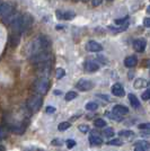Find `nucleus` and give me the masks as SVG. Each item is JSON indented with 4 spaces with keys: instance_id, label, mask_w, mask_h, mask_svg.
<instances>
[{
    "instance_id": "1",
    "label": "nucleus",
    "mask_w": 150,
    "mask_h": 151,
    "mask_svg": "<svg viewBox=\"0 0 150 151\" xmlns=\"http://www.w3.org/2000/svg\"><path fill=\"white\" fill-rule=\"evenodd\" d=\"M50 46V41L45 36H38V38H34L31 42V44L28 45V53L31 58L35 54H38L40 52L46 51L48 47Z\"/></svg>"
},
{
    "instance_id": "2",
    "label": "nucleus",
    "mask_w": 150,
    "mask_h": 151,
    "mask_svg": "<svg viewBox=\"0 0 150 151\" xmlns=\"http://www.w3.org/2000/svg\"><path fill=\"white\" fill-rule=\"evenodd\" d=\"M42 103H43V99H42V97L40 96V95H34V96H32L31 98L27 101V107H28V109L33 112V113H35V112H38L40 111V108L42 106Z\"/></svg>"
},
{
    "instance_id": "3",
    "label": "nucleus",
    "mask_w": 150,
    "mask_h": 151,
    "mask_svg": "<svg viewBox=\"0 0 150 151\" xmlns=\"http://www.w3.org/2000/svg\"><path fill=\"white\" fill-rule=\"evenodd\" d=\"M49 86H50V82H49V79L45 78V77H42L36 80L35 85H34V88H35V91L40 95H44L46 94V91L49 90Z\"/></svg>"
},
{
    "instance_id": "4",
    "label": "nucleus",
    "mask_w": 150,
    "mask_h": 151,
    "mask_svg": "<svg viewBox=\"0 0 150 151\" xmlns=\"http://www.w3.org/2000/svg\"><path fill=\"white\" fill-rule=\"evenodd\" d=\"M15 13V10H14V8L9 4H7V2H2L1 5H0V14H1V16H2V20L4 19L8 18L10 15H13Z\"/></svg>"
},
{
    "instance_id": "5",
    "label": "nucleus",
    "mask_w": 150,
    "mask_h": 151,
    "mask_svg": "<svg viewBox=\"0 0 150 151\" xmlns=\"http://www.w3.org/2000/svg\"><path fill=\"white\" fill-rule=\"evenodd\" d=\"M76 87L80 91H88L94 87V83L90 80H86V79H80L79 81L76 83Z\"/></svg>"
},
{
    "instance_id": "6",
    "label": "nucleus",
    "mask_w": 150,
    "mask_h": 151,
    "mask_svg": "<svg viewBox=\"0 0 150 151\" xmlns=\"http://www.w3.org/2000/svg\"><path fill=\"white\" fill-rule=\"evenodd\" d=\"M32 23H33V19H32L30 15L25 14L24 16H22V18H20V28H22V32L28 29L31 27Z\"/></svg>"
},
{
    "instance_id": "7",
    "label": "nucleus",
    "mask_w": 150,
    "mask_h": 151,
    "mask_svg": "<svg viewBox=\"0 0 150 151\" xmlns=\"http://www.w3.org/2000/svg\"><path fill=\"white\" fill-rule=\"evenodd\" d=\"M146 46H147V42H146V40H144V38H138V40H136L133 42V49L137 51V52H139V53L144 52L146 50Z\"/></svg>"
},
{
    "instance_id": "8",
    "label": "nucleus",
    "mask_w": 150,
    "mask_h": 151,
    "mask_svg": "<svg viewBox=\"0 0 150 151\" xmlns=\"http://www.w3.org/2000/svg\"><path fill=\"white\" fill-rule=\"evenodd\" d=\"M86 50L88 52H100V51L103 50V46L100 43L95 42V41H89L86 44Z\"/></svg>"
},
{
    "instance_id": "9",
    "label": "nucleus",
    "mask_w": 150,
    "mask_h": 151,
    "mask_svg": "<svg viewBox=\"0 0 150 151\" xmlns=\"http://www.w3.org/2000/svg\"><path fill=\"white\" fill-rule=\"evenodd\" d=\"M76 16V14L71 10H67V12H61V10H56V17L59 19H64V20H69L72 19Z\"/></svg>"
},
{
    "instance_id": "10",
    "label": "nucleus",
    "mask_w": 150,
    "mask_h": 151,
    "mask_svg": "<svg viewBox=\"0 0 150 151\" xmlns=\"http://www.w3.org/2000/svg\"><path fill=\"white\" fill-rule=\"evenodd\" d=\"M89 143H90V145H103V140L100 139L98 133L93 131L90 133V137H89Z\"/></svg>"
},
{
    "instance_id": "11",
    "label": "nucleus",
    "mask_w": 150,
    "mask_h": 151,
    "mask_svg": "<svg viewBox=\"0 0 150 151\" xmlns=\"http://www.w3.org/2000/svg\"><path fill=\"white\" fill-rule=\"evenodd\" d=\"M112 94L114 95V96H118V97H123V96H124L125 91L121 83H115V85H113Z\"/></svg>"
},
{
    "instance_id": "12",
    "label": "nucleus",
    "mask_w": 150,
    "mask_h": 151,
    "mask_svg": "<svg viewBox=\"0 0 150 151\" xmlns=\"http://www.w3.org/2000/svg\"><path fill=\"white\" fill-rule=\"evenodd\" d=\"M98 69H100V65L96 62H94V61H88L85 64V70L87 72H95V71H97Z\"/></svg>"
},
{
    "instance_id": "13",
    "label": "nucleus",
    "mask_w": 150,
    "mask_h": 151,
    "mask_svg": "<svg viewBox=\"0 0 150 151\" xmlns=\"http://www.w3.org/2000/svg\"><path fill=\"white\" fill-rule=\"evenodd\" d=\"M105 116H107L108 119H111L113 121H118V122H121V121H123V115H121V114H118L116 112H105Z\"/></svg>"
},
{
    "instance_id": "14",
    "label": "nucleus",
    "mask_w": 150,
    "mask_h": 151,
    "mask_svg": "<svg viewBox=\"0 0 150 151\" xmlns=\"http://www.w3.org/2000/svg\"><path fill=\"white\" fill-rule=\"evenodd\" d=\"M137 63H138V59H137V57H134V55L128 57L124 60V65L126 68H133V67L137 65Z\"/></svg>"
},
{
    "instance_id": "15",
    "label": "nucleus",
    "mask_w": 150,
    "mask_h": 151,
    "mask_svg": "<svg viewBox=\"0 0 150 151\" xmlns=\"http://www.w3.org/2000/svg\"><path fill=\"white\" fill-rule=\"evenodd\" d=\"M19 40H20V33H19V32L13 31V34L10 35V44H12L13 47H15V46L18 45Z\"/></svg>"
},
{
    "instance_id": "16",
    "label": "nucleus",
    "mask_w": 150,
    "mask_h": 151,
    "mask_svg": "<svg viewBox=\"0 0 150 151\" xmlns=\"http://www.w3.org/2000/svg\"><path fill=\"white\" fill-rule=\"evenodd\" d=\"M146 86H147V81H146L144 79H142V78H138V79H136L134 82H133V87L136 89L144 88Z\"/></svg>"
},
{
    "instance_id": "17",
    "label": "nucleus",
    "mask_w": 150,
    "mask_h": 151,
    "mask_svg": "<svg viewBox=\"0 0 150 151\" xmlns=\"http://www.w3.org/2000/svg\"><path fill=\"white\" fill-rule=\"evenodd\" d=\"M113 111L116 112L118 114H121V115H125V114L129 113L128 107L123 106V105H115V106L113 107Z\"/></svg>"
},
{
    "instance_id": "18",
    "label": "nucleus",
    "mask_w": 150,
    "mask_h": 151,
    "mask_svg": "<svg viewBox=\"0 0 150 151\" xmlns=\"http://www.w3.org/2000/svg\"><path fill=\"white\" fill-rule=\"evenodd\" d=\"M129 101L131 103L132 107H134V108H139L140 107V101H139V99L137 98L136 95L129 94Z\"/></svg>"
},
{
    "instance_id": "19",
    "label": "nucleus",
    "mask_w": 150,
    "mask_h": 151,
    "mask_svg": "<svg viewBox=\"0 0 150 151\" xmlns=\"http://www.w3.org/2000/svg\"><path fill=\"white\" fill-rule=\"evenodd\" d=\"M134 135H136L134 132L130 131V130H123V131H120L119 132V137H124V138H132Z\"/></svg>"
},
{
    "instance_id": "20",
    "label": "nucleus",
    "mask_w": 150,
    "mask_h": 151,
    "mask_svg": "<svg viewBox=\"0 0 150 151\" xmlns=\"http://www.w3.org/2000/svg\"><path fill=\"white\" fill-rule=\"evenodd\" d=\"M138 145V147H142L144 149H150V142L146 141V140H139L134 143V147Z\"/></svg>"
},
{
    "instance_id": "21",
    "label": "nucleus",
    "mask_w": 150,
    "mask_h": 151,
    "mask_svg": "<svg viewBox=\"0 0 150 151\" xmlns=\"http://www.w3.org/2000/svg\"><path fill=\"white\" fill-rule=\"evenodd\" d=\"M70 126H71V123H70V122H62V123H60V124L58 125V130L62 132V131L68 130Z\"/></svg>"
},
{
    "instance_id": "22",
    "label": "nucleus",
    "mask_w": 150,
    "mask_h": 151,
    "mask_svg": "<svg viewBox=\"0 0 150 151\" xmlns=\"http://www.w3.org/2000/svg\"><path fill=\"white\" fill-rule=\"evenodd\" d=\"M103 135L105 138H112L114 137V130L112 127H106L105 130H103Z\"/></svg>"
},
{
    "instance_id": "23",
    "label": "nucleus",
    "mask_w": 150,
    "mask_h": 151,
    "mask_svg": "<svg viewBox=\"0 0 150 151\" xmlns=\"http://www.w3.org/2000/svg\"><path fill=\"white\" fill-rule=\"evenodd\" d=\"M77 96H78V94H77L76 91H68V93L66 94V96H64V99L67 101H72V99H75Z\"/></svg>"
},
{
    "instance_id": "24",
    "label": "nucleus",
    "mask_w": 150,
    "mask_h": 151,
    "mask_svg": "<svg viewBox=\"0 0 150 151\" xmlns=\"http://www.w3.org/2000/svg\"><path fill=\"white\" fill-rule=\"evenodd\" d=\"M94 125L96 127H105L106 126V122L103 120V119H96L94 121Z\"/></svg>"
},
{
    "instance_id": "25",
    "label": "nucleus",
    "mask_w": 150,
    "mask_h": 151,
    "mask_svg": "<svg viewBox=\"0 0 150 151\" xmlns=\"http://www.w3.org/2000/svg\"><path fill=\"white\" fill-rule=\"evenodd\" d=\"M97 108H98V105H97L96 103H93V101H92V103H87V104H86V109H87V111L94 112Z\"/></svg>"
},
{
    "instance_id": "26",
    "label": "nucleus",
    "mask_w": 150,
    "mask_h": 151,
    "mask_svg": "<svg viewBox=\"0 0 150 151\" xmlns=\"http://www.w3.org/2000/svg\"><path fill=\"white\" fill-rule=\"evenodd\" d=\"M64 75H66V71H64V69H62V68H58V69L56 70V79H61V78L64 77Z\"/></svg>"
},
{
    "instance_id": "27",
    "label": "nucleus",
    "mask_w": 150,
    "mask_h": 151,
    "mask_svg": "<svg viewBox=\"0 0 150 151\" xmlns=\"http://www.w3.org/2000/svg\"><path fill=\"white\" fill-rule=\"evenodd\" d=\"M107 145H122L123 142H122V140H120V139H113L111 141H107Z\"/></svg>"
},
{
    "instance_id": "28",
    "label": "nucleus",
    "mask_w": 150,
    "mask_h": 151,
    "mask_svg": "<svg viewBox=\"0 0 150 151\" xmlns=\"http://www.w3.org/2000/svg\"><path fill=\"white\" fill-rule=\"evenodd\" d=\"M66 145H67V148H68V149H72V148L76 145V141H75V140L69 139V140H67V141H66Z\"/></svg>"
},
{
    "instance_id": "29",
    "label": "nucleus",
    "mask_w": 150,
    "mask_h": 151,
    "mask_svg": "<svg viewBox=\"0 0 150 151\" xmlns=\"http://www.w3.org/2000/svg\"><path fill=\"white\" fill-rule=\"evenodd\" d=\"M78 129H79V131L82 133H87L89 131V126L86 125V124H81V125L78 126Z\"/></svg>"
},
{
    "instance_id": "30",
    "label": "nucleus",
    "mask_w": 150,
    "mask_h": 151,
    "mask_svg": "<svg viewBox=\"0 0 150 151\" xmlns=\"http://www.w3.org/2000/svg\"><path fill=\"white\" fill-rule=\"evenodd\" d=\"M141 97H142V99H144V101H148V99H150V88L147 89L144 94H142Z\"/></svg>"
},
{
    "instance_id": "31",
    "label": "nucleus",
    "mask_w": 150,
    "mask_h": 151,
    "mask_svg": "<svg viewBox=\"0 0 150 151\" xmlns=\"http://www.w3.org/2000/svg\"><path fill=\"white\" fill-rule=\"evenodd\" d=\"M128 22V17H124V18H121V19H116L114 23L116 24V25H124L125 23Z\"/></svg>"
},
{
    "instance_id": "32",
    "label": "nucleus",
    "mask_w": 150,
    "mask_h": 151,
    "mask_svg": "<svg viewBox=\"0 0 150 151\" xmlns=\"http://www.w3.org/2000/svg\"><path fill=\"white\" fill-rule=\"evenodd\" d=\"M140 130H148L150 131V123H144V124H140L138 126Z\"/></svg>"
},
{
    "instance_id": "33",
    "label": "nucleus",
    "mask_w": 150,
    "mask_h": 151,
    "mask_svg": "<svg viewBox=\"0 0 150 151\" xmlns=\"http://www.w3.org/2000/svg\"><path fill=\"white\" fill-rule=\"evenodd\" d=\"M144 27H150V17H147V18L144 19Z\"/></svg>"
},
{
    "instance_id": "34",
    "label": "nucleus",
    "mask_w": 150,
    "mask_h": 151,
    "mask_svg": "<svg viewBox=\"0 0 150 151\" xmlns=\"http://www.w3.org/2000/svg\"><path fill=\"white\" fill-rule=\"evenodd\" d=\"M92 4L94 7H98L102 4V0H92Z\"/></svg>"
},
{
    "instance_id": "35",
    "label": "nucleus",
    "mask_w": 150,
    "mask_h": 151,
    "mask_svg": "<svg viewBox=\"0 0 150 151\" xmlns=\"http://www.w3.org/2000/svg\"><path fill=\"white\" fill-rule=\"evenodd\" d=\"M54 112H56V108H54V107H52V106L46 107V113L51 114V113H54Z\"/></svg>"
},
{
    "instance_id": "36",
    "label": "nucleus",
    "mask_w": 150,
    "mask_h": 151,
    "mask_svg": "<svg viewBox=\"0 0 150 151\" xmlns=\"http://www.w3.org/2000/svg\"><path fill=\"white\" fill-rule=\"evenodd\" d=\"M61 143H62V142H61L59 139H54V140L51 142V145H60Z\"/></svg>"
},
{
    "instance_id": "37",
    "label": "nucleus",
    "mask_w": 150,
    "mask_h": 151,
    "mask_svg": "<svg viewBox=\"0 0 150 151\" xmlns=\"http://www.w3.org/2000/svg\"><path fill=\"white\" fill-rule=\"evenodd\" d=\"M134 151H146V149H144V148H142V147H138V145H136Z\"/></svg>"
},
{
    "instance_id": "38",
    "label": "nucleus",
    "mask_w": 150,
    "mask_h": 151,
    "mask_svg": "<svg viewBox=\"0 0 150 151\" xmlns=\"http://www.w3.org/2000/svg\"><path fill=\"white\" fill-rule=\"evenodd\" d=\"M79 116H80V114H77V115H75V116H74V117H71V119H70V121H71V122H74V121L77 120Z\"/></svg>"
},
{
    "instance_id": "39",
    "label": "nucleus",
    "mask_w": 150,
    "mask_h": 151,
    "mask_svg": "<svg viewBox=\"0 0 150 151\" xmlns=\"http://www.w3.org/2000/svg\"><path fill=\"white\" fill-rule=\"evenodd\" d=\"M54 94H56V95H60V94H61V91H59V90H56V91H54Z\"/></svg>"
},
{
    "instance_id": "40",
    "label": "nucleus",
    "mask_w": 150,
    "mask_h": 151,
    "mask_svg": "<svg viewBox=\"0 0 150 151\" xmlns=\"http://www.w3.org/2000/svg\"><path fill=\"white\" fill-rule=\"evenodd\" d=\"M147 13L150 14V6H148V8H147Z\"/></svg>"
},
{
    "instance_id": "41",
    "label": "nucleus",
    "mask_w": 150,
    "mask_h": 151,
    "mask_svg": "<svg viewBox=\"0 0 150 151\" xmlns=\"http://www.w3.org/2000/svg\"><path fill=\"white\" fill-rule=\"evenodd\" d=\"M0 148H1V151H5V147H4V145H1Z\"/></svg>"
},
{
    "instance_id": "42",
    "label": "nucleus",
    "mask_w": 150,
    "mask_h": 151,
    "mask_svg": "<svg viewBox=\"0 0 150 151\" xmlns=\"http://www.w3.org/2000/svg\"><path fill=\"white\" fill-rule=\"evenodd\" d=\"M75 1H79V0H75Z\"/></svg>"
},
{
    "instance_id": "43",
    "label": "nucleus",
    "mask_w": 150,
    "mask_h": 151,
    "mask_svg": "<svg viewBox=\"0 0 150 151\" xmlns=\"http://www.w3.org/2000/svg\"><path fill=\"white\" fill-rule=\"evenodd\" d=\"M108 1H112V0H108Z\"/></svg>"
}]
</instances>
